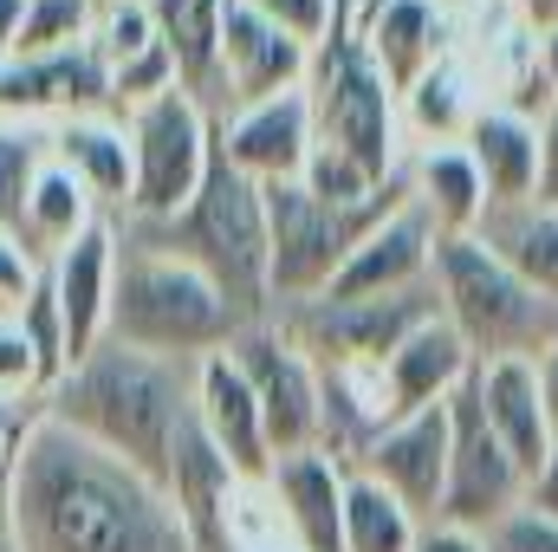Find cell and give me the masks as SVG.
Segmentation results:
<instances>
[{"mask_svg": "<svg viewBox=\"0 0 558 552\" xmlns=\"http://www.w3.org/2000/svg\"><path fill=\"white\" fill-rule=\"evenodd\" d=\"M7 527L13 552H189L169 494L52 416L20 435Z\"/></svg>", "mask_w": 558, "mask_h": 552, "instance_id": "obj_1", "label": "cell"}, {"mask_svg": "<svg viewBox=\"0 0 558 552\" xmlns=\"http://www.w3.org/2000/svg\"><path fill=\"white\" fill-rule=\"evenodd\" d=\"M39 416L65 422L72 435L98 442L105 455L131 461L137 475H149L162 488L175 468V448L195 429V364L149 358V351L105 338L46 391Z\"/></svg>", "mask_w": 558, "mask_h": 552, "instance_id": "obj_2", "label": "cell"}, {"mask_svg": "<svg viewBox=\"0 0 558 552\" xmlns=\"http://www.w3.org/2000/svg\"><path fill=\"white\" fill-rule=\"evenodd\" d=\"M124 241L156 248L169 261H189L202 279H215V292L241 312V325L274 319V248H267V195L260 182H247L221 149L208 156L202 189L189 195V208H175L169 221H118Z\"/></svg>", "mask_w": 558, "mask_h": 552, "instance_id": "obj_3", "label": "cell"}, {"mask_svg": "<svg viewBox=\"0 0 558 552\" xmlns=\"http://www.w3.org/2000/svg\"><path fill=\"white\" fill-rule=\"evenodd\" d=\"M241 332V312L215 292V279H202L189 261H169L156 248H137L118 235V267H111V319L105 338L131 345L149 358H182L202 364L215 351H228V338Z\"/></svg>", "mask_w": 558, "mask_h": 552, "instance_id": "obj_4", "label": "cell"}, {"mask_svg": "<svg viewBox=\"0 0 558 552\" xmlns=\"http://www.w3.org/2000/svg\"><path fill=\"white\" fill-rule=\"evenodd\" d=\"M435 299H441V325L468 345L474 364H507V358L539 364L558 345V299L526 286L474 235L435 241Z\"/></svg>", "mask_w": 558, "mask_h": 552, "instance_id": "obj_5", "label": "cell"}, {"mask_svg": "<svg viewBox=\"0 0 558 552\" xmlns=\"http://www.w3.org/2000/svg\"><path fill=\"white\" fill-rule=\"evenodd\" d=\"M267 195V248H274V312H292L305 299H325L344 261L377 235L397 208H410V163L371 195V202H318L305 182H274Z\"/></svg>", "mask_w": 558, "mask_h": 552, "instance_id": "obj_6", "label": "cell"}, {"mask_svg": "<svg viewBox=\"0 0 558 552\" xmlns=\"http://www.w3.org/2000/svg\"><path fill=\"white\" fill-rule=\"evenodd\" d=\"M305 98H312V131L325 149L351 156L364 176H397L403 169V111L397 92L384 85V72L364 52V33L351 39L344 26H331L312 46V72H305Z\"/></svg>", "mask_w": 558, "mask_h": 552, "instance_id": "obj_7", "label": "cell"}, {"mask_svg": "<svg viewBox=\"0 0 558 552\" xmlns=\"http://www.w3.org/2000/svg\"><path fill=\"white\" fill-rule=\"evenodd\" d=\"M124 137H131V208L118 221H169L175 208H189L215 156L208 105L175 85L124 118Z\"/></svg>", "mask_w": 558, "mask_h": 552, "instance_id": "obj_8", "label": "cell"}, {"mask_svg": "<svg viewBox=\"0 0 558 552\" xmlns=\"http://www.w3.org/2000/svg\"><path fill=\"white\" fill-rule=\"evenodd\" d=\"M286 338L318 364V371H384L390 351L422 332L428 319H441L435 279L416 292H384V299H305L292 312H274Z\"/></svg>", "mask_w": 558, "mask_h": 552, "instance_id": "obj_9", "label": "cell"}, {"mask_svg": "<svg viewBox=\"0 0 558 552\" xmlns=\"http://www.w3.org/2000/svg\"><path fill=\"white\" fill-rule=\"evenodd\" d=\"M526 507V475L520 461L500 448V435L487 429L474 377L448 397V488H441V514L435 527H461V533H494L507 514Z\"/></svg>", "mask_w": 558, "mask_h": 552, "instance_id": "obj_10", "label": "cell"}, {"mask_svg": "<svg viewBox=\"0 0 558 552\" xmlns=\"http://www.w3.org/2000/svg\"><path fill=\"white\" fill-rule=\"evenodd\" d=\"M228 358H234V371L247 377V391H254V404H260L274 461L279 455H299V448H318V435H325L318 364L286 338V325H279V319L241 325V332L228 338Z\"/></svg>", "mask_w": 558, "mask_h": 552, "instance_id": "obj_11", "label": "cell"}, {"mask_svg": "<svg viewBox=\"0 0 558 552\" xmlns=\"http://www.w3.org/2000/svg\"><path fill=\"white\" fill-rule=\"evenodd\" d=\"M39 118H52V124L111 118V65L92 39L0 65V124H39Z\"/></svg>", "mask_w": 558, "mask_h": 552, "instance_id": "obj_12", "label": "cell"}, {"mask_svg": "<svg viewBox=\"0 0 558 552\" xmlns=\"http://www.w3.org/2000/svg\"><path fill=\"white\" fill-rule=\"evenodd\" d=\"M312 72V46L279 33L274 20L247 13L241 0H228L221 13V98H215V124L247 111V105H267L279 92H299Z\"/></svg>", "mask_w": 558, "mask_h": 552, "instance_id": "obj_13", "label": "cell"}, {"mask_svg": "<svg viewBox=\"0 0 558 552\" xmlns=\"http://www.w3.org/2000/svg\"><path fill=\"white\" fill-rule=\"evenodd\" d=\"M357 475H371L384 494H397L416 514L422 527H435L441 488H448V404L384 422V435L357 455Z\"/></svg>", "mask_w": 558, "mask_h": 552, "instance_id": "obj_14", "label": "cell"}, {"mask_svg": "<svg viewBox=\"0 0 558 552\" xmlns=\"http://www.w3.org/2000/svg\"><path fill=\"white\" fill-rule=\"evenodd\" d=\"M312 98H305V85L299 92H279L267 105H247V111H234V118H221L215 124V149L247 176V182H260V189H274V182H299L305 176V163H312Z\"/></svg>", "mask_w": 558, "mask_h": 552, "instance_id": "obj_15", "label": "cell"}, {"mask_svg": "<svg viewBox=\"0 0 558 552\" xmlns=\"http://www.w3.org/2000/svg\"><path fill=\"white\" fill-rule=\"evenodd\" d=\"M241 488L247 481L221 461V448L202 429H189V442L175 448V468L162 481V494L189 533V552H247L241 547Z\"/></svg>", "mask_w": 558, "mask_h": 552, "instance_id": "obj_16", "label": "cell"}, {"mask_svg": "<svg viewBox=\"0 0 558 552\" xmlns=\"http://www.w3.org/2000/svg\"><path fill=\"white\" fill-rule=\"evenodd\" d=\"M195 429L221 448V461H228L247 488H267V475H274V442H267L260 404H254V391H247V377L234 371L228 351H215V358L195 364Z\"/></svg>", "mask_w": 558, "mask_h": 552, "instance_id": "obj_17", "label": "cell"}, {"mask_svg": "<svg viewBox=\"0 0 558 552\" xmlns=\"http://www.w3.org/2000/svg\"><path fill=\"white\" fill-rule=\"evenodd\" d=\"M344 481L351 468H338L325 448H299L274 461L267 494L292 533V552H344Z\"/></svg>", "mask_w": 558, "mask_h": 552, "instance_id": "obj_18", "label": "cell"}, {"mask_svg": "<svg viewBox=\"0 0 558 552\" xmlns=\"http://www.w3.org/2000/svg\"><path fill=\"white\" fill-rule=\"evenodd\" d=\"M111 267H118V221H92L72 248H59L46 261V279L59 292V312H65V345H72V364L85 351L105 345V319H111Z\"/></svg>", "mask_w": 558, "mask_h": 552, "instance_id": "obj_19", "label": "cell"}, {"mask_svg": "<svg viewBox=\"0 0 558 552\" xmlns=\"http://www.w3.org/2000/svg\"><path fill=\"white\" fill-rule=\"evenodd\" d=\"M435 279V228L422 221V208H397L377 235H364V248L344 261V274L331 279V299H384V292H416Z\"/></svg>", "mask_w": 558, "mask_h": 552, "instance_id": "obj_20", "label": "cell"}, {"mask_svg": "<svg viewBox=\"0 0 558 552\" xmlns=\"http://www.w3.org/2000/svg\"><path fill=\"white\" fill-rule=\"evenodd\" d=\"M364 52L397 98H410L435 65H448V13L441 0H384L364 26Z\"/></svg>", "mask_w": 558, "mask_h": 552, "instance_id": "obj_21", "label": "cell"}, {"mask_svg": "<svg viewBox=\"0 0 558 552\" xmlns=\"http://www.w3.org/2000/svg\"><path fill=\"white\" fill-rule=\"evenodd\" d=\"M461 149H468V163H474V176L487 189V208L539 195V124L520 118L513 105H481Z\"/></svg>", "mask_w": 558, "mask_h": 552, "instance_id": "obj_22", "label": "cell"}, {"mask_svg": "<svg viewBox=\"0 0 558 552\" xmlns=\"http://www.w3.org/2000/svg\"><path fill=\"white\" fill-rule=\"evenodd\" d=\"M474 397H481V416L487 429L500 435V448L520 461V475L533 481L539 461L553 455V422H546V404H539V371L526 358H507V364H474Z\"/></svg>", "mask_w": 558, "mask_h": 552, "instance_id": "obj_23", "label": "cell"}, {"mask_svg": "<svg viewBox=\"0 0 558 552\" xmlns=\"http://www.w3.org/2000/svg\"><path fill=\"white\" fill-rule=\"evenodd\" d=\"M377 377H384V404H390V422H397V416L448 404V397L474 377V358H468V345H461L441 319H428L422 332H410V338L390 351V364H384Z\"/></svg>", "mask_w": 558, "mask_h": 552, "instance_id": "obj_24", "label": "cell"}, {"mask_svg": "<svg viewBox=\"0 0 558 552\" xmlns=\"http://www.w3.org/2000/svg\"><path fill=\"white\" fill-rule=\"evenodd\" d=\"M410 202L435 228V241H468L487 215V189L461 143H422V156L410 163Z\"/></svg>", "mask_w": 558, "mask_h": 552, "instance_id": "obj_25", "label": "cell"}, {"mask_svg": "<svg viewBox=\"0 0 558 552\" xmlns=\"http://www.w3.org/2000/svg\"><path fill=\"white\" fill-rule=\"evenodd\" d=\"M52 163L85 182V195L118 221L131 208V137L124 118H65L52 131Z\"/></svg>", "mask_w": 558, "mask_h": 552, "instance_id": "obj_26", "label": "cell"}, {"mask_svg": "<svg viewBox=\"0 0 558 552\" xmlns=\"http://www.w3.org/2000/svg\"><path fill=\"white\" fill-rule=\"evenodd\" d=\"M221 13H228V0H149L156 39L169 46L182 92H195L208 105V118L221 98Z\"/></svg>", "mask_w": 558, "mask_h": 552, "instance_id": "obj_27", "label": "cell"}, {"mask_svg": "<svg viewBox=\"0 0 558 552\" xmlns=\"http://www.w3.org/2000/svg\"><path fill=\"white\" fill-rule=\"evenodd\" d=\"M474 241L487 254H500L526 286H539L546 299H558V202H507V208H487Z\"/></svg>", "mask_w": 558, "mask_h": 552, "instance_id": "obj_28", "label": "cell"}, {"mask_svg": "<svg viewBox=\"0 0 558 552\" xmlns=\"http://www.w3.org/2000/svg\"><path fill=\"white\" fill-rule=\"evenodd\" d=\"M92 221H105V208L85 195V182H78L72 169L46 163L39 182H33V202H26V248H33V261L46 267V261H52L59 248H72Z\"/></svg>", "mask_w": 558, "mask_h": 552, "instance_id": "obj_29", "label": "cell"}, {"mask_svg": "<svg viewBox=\"0 0 558 552\" xmlns=\"http://www.w3.org/2000/svg\"><path fill=\"white\" fill-rule=\"evenodd\" d=\"M416 514L397 494H384L371 475L351 468V481H344V552H416Z\"/></svg>", "mask_w": 558, "mask_h": 552, "instance_id": "obj_30", "label": "cell"}, {"mask_svg": "<svg viewBox=\"0 0 558 552\" xmlns=\"http://www.w3.org/2000/svg\"><path fill=\"white\" fill-rule=\"evenodd\" d=\"M46 163H52V131L0 124V235H13L20 248H26V202H33V182Z\"/></svg>", "mask_w": 558, "mask_h": 552, "instance_id": "obj_31", "label": "cell"}, {"mask_svg": "<svg viewBox=\"0 0 558 552\" xmlns=\"http://www.w3.org/2000/svg\"><path fill=\"white\" fill-rule=\"evenodd\" d=\"M13 332L26 338V351H33V364H39V377H46V391H52V384L72 371V345H65V312H59V292H52L46 267L26 286V299L13 305Z\"/></svg>", "mask_w": 558, "mask_h": 552, "instance_id": "obj_32", "label": "cell"}, {"mask_svg": "<svg viewBox=\"0 0 558 552\" xmlns=\"http://www.w3.org/2000/svg\"><path fill=\"white\" fill-rule=\"evenodd\" d=\"M403 111H410V124H416L428 143H461L481 105H468V92H461L454 65H435V72L422 79L416 92L403 98Z\"/></svg>", "mask_w": 558, "mask_h": 552, "instance_id": "obj_33", "label": "cell"}, {"mask_svg": "<svg viewBox=\"0 0 558 552\" xmlns=\"http://www.w3.org/2000/svg\"><path fill=\"white\" fill-rule=\"evenodd\" d=\"M92 33H98V0H26V20H20V46H13V59L65 52V46H85Z\"/></svg>", "mask_w": 558, "mask_h": 552, "instance_id": "obj_34", "label": "cell"}, {"mask_svg": "<svg viewBox=\"0 0 558 552\" xmlns=\"http://www.w3.org/2000/svg\"><path fill=\"white\" fill-rule=\"evenodd\" d=\"M92 46L105 52V65H124V59L149 52V46H156L149 7H137V0H98V33H92Z\"/></svg>", "mask_w": 558, "mask_h": 552, "instance_id": "obj_35", "label": "cell"}, {"mask_svg": "<svg viewBox=\"0 0 558 552\" xmlns=\"http://www.w3.org/2000/svg\"><path fill=\"white\" fill-rule=\"evenodd\" d=\"M299 182H305V189H312L318 202H338V208H351V202H371V195H377V189H384L390 176L377 182V176H364V169H357L351 156H338V149L312 143V163H305V176H299Z\"/></svg>", "mask_w": 558, "mask_h": 552, "instance_id": "obj_36", "label": "cell"}, {"mask_svg": "<svg viewBox=\"0 0 558 552\" xmlns=\"http://www.w3.org/2000/svg\"><path fill=\"white\" fill-rule=\"evenodd\" d=\"M247 13H260V20H274L279 33H292V39H305V46H318L331 26H338V0H241Z\"/></svg>", "mask_w": 558, "mask_h": 552, "instance_id": "obj_37", "label": "cell"}, {"mask_svg": "<svg viewBox=\"0 0 558 552\" xmlns=\"http://www.w3.org/2000/svg\"><path fill=\"white\" fill-rule=\"evenodd\" d=\"M39 404H0V552H13V527H7V494H13V455H20V435L33 429Z\"/></svg>", "mask_w": 558, "mask_h": 552, "instance_id": "obj_38", "label": "cell"}, {"mask_svg": "<svg viewBox=\"0 0 558 552\" xmlns=\"http://www.w3.org/2000/svg\"><path fill=\"white\" fill-rule=\"evenodd\" d=\"M487 552H558V520L546 514H533V507H520V514H507L494 533H481Z\"/></svg>", "mask_w": 558, "mask_h": 552, "instance_id": "obj_39", "label": "cell"}, {"mask_svg": "<svg viewBox=\"0 0 558 552\" xmlns=\"http://www.w3.org/2000/svg\"><path fill=\"white\" fill-rule=\"evenodd\" d=\"M33 279H39V261H33V254H26V248L13 241V235H0V292H7L13 305H20Z\"/></svg>", "mask_w": 558, "mask_h": 552, "instance_id": "obj_40", "label": "cell"}, {"mask_svg": "<svg viewBox=\"0 0 558 552\" xmlns=\"http://www.w3.org/2000/svg\"><path fill=\"white\" fill-rule=\"evenodd\" d=\"M539 202H558V98L539 118Z\"/></svg>", "mask_w": 558, "mask_h": 552, "instance_id": "obj_41", "label": "cell"}, {"mask_svg": "<svg viewBox=\"0 0 558 552\" xmlns=\"http://www.w3.org/2000/svg\"><path fill=\"white\" fill-rule=\"evenodd\" d=\"M526 507L546 514V520H558V442H553V455L539 461V475L526 481Z\"/></svg>", "mask_w": 558, "mask_h": 552, "instance_id": "obj_42", "label": "cell"}, {"mask_svg": "<svg viewBox=\"0 0 558 552\" xmlns=\"http://www.w3.org/2000/svg\"><path fill=\"white\" fill-rule=\"evenodd\" d=\"M416 552H487L481 533H461V527H422Z\"/></svg>", "mask_w": 558, "mask_h": 552, "instance_id": "obj_43", "label": "cell"}, {"mask_svg": "<svg viewBox=\"0 0 558 552\" xmlns=\"http://www.w3.org/2000/svg\"><path fill=\"white\" fill-rule=\"evenodd\" d=\"M539 371V404H546V422H553V442H558V345L533 364Z\"/></svg>", "mask_w": 558, "mask_h": 552, "instance_id": "obj_44", "label": "cell"}, {"mask_svg": "<svg viewBox=\"0 0 558 552\" xmlns=\"http://www.w3.org/2000/svg\"><path fill=\"white\" fill-rule=\"evenodd\" d=\"M20 20H26V0H0V65H7L13 46H20Z\"/></svg>", "mask_w": 558, "mask_h": 552, "instance_id": "obj_45", "label": "cell"}, {"mask_svg": "<svg viewBox=\"0 0 558 552\" xmlns=\"http://www.w3.org/2000/svg\"><path fill=\"white\" fill-rule=\"evenodd\" d=\"M533 65H539V79L553 85V98H558V26H553V33H539V46H533Z\"/></svg>", "mask_w": 558, "mask_h": 552, "instance_id": "obj_46", "label": "cell"}, {"mask_svg": "<svg viewBox=\"0 0 558 552\" xmlns=\"http://www.w3.org/2000/svg\"><path fill=\"white\" fill-rule=\"evenodd\" d=\"M520 7V20L533 26V33H553L558 26V0H513Z\"/></svg>", "mask_w": 558, "mask_h": 552, "instance_id": "obj_47", "label": "cell"}, {"mask_svg": "<svg viewBox=\"0 0 558 552\" xmlns=\"http://www.w3.org/2000/svg\"><path fill=\"white\" fill-rule=\"evenodd\" d=\"M7 319H13V299H7V292H0V325H7Z\"/></svg>", "mask_w": 558, "mask_h": 552, "instance_id": "obj_48", "label": "cell"}, {"mask_svg": "<svg viewBox=\"0 0 558 552\" xmlns=\"http://www.w3.org/2000/svg\"><path fill=\"white\" fill-rule=\"evenodd\" d=\"M260 552H292V547H260Z\"/></svg>", "mask_w": 558, "mask_h": 552, "instance_id": "obj_49", "label": "cell"}, {"mask_svg": "<svg viewBox=\"0 0 558 552\" xmlns=\"http://www.w3.org/2000/svg\"><path fill=\"white\" fill-rule=\"evenodd\" d=\"M137 7H149V0H137Z\"/></svg>", "mask_w": 558, "mask_h": 552, "instance_id": "obj_50", "label": "cell"}]
</instances>
